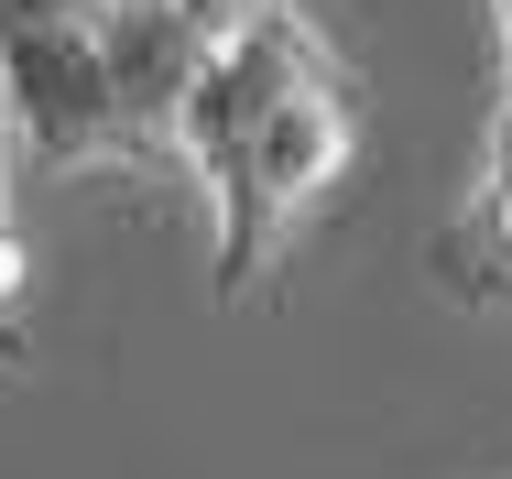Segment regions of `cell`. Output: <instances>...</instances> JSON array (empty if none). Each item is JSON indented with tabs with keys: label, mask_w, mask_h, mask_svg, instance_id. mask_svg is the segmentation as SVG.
<instances>
[{
	"label": "cell",
	"mask_w": 512,
	"mask_h": 479,
	"mask_svg": "<svg viewBox=\"0 0 512 479\" xmlns=\"http://www.w3.org/2000/svg\"><path fill=\"white\" fill-rule=\"evenodd\" d=\"M175 153H186V186L207 196V284H218V305H251L273 284V262L306 240L327 186L349 175L360 88L306 11L273 0L251 33H229L186 77Z\"/></svg>",
	"instance_id": "cell-1"
},
{
	"label": "cell",
	"mask_w": 512,
	"mask_h": 479,
	"mask_svg": "<svg viewBox=\"0 0 512 479\" xmlns=\"http://www.w3.org/2000/svg\"><path fill=\"white\" fill-rule=\"evenodd\" d=\"M197 33L164 0H120L88 22H44V33H0V120L11 153L33 175H77V164H120V175H186L175 153V109L197 77Z\"/></svg>",
	"instance_id": "cell-2"
},
{
	"label": "cell",
	"mask_w": 512,
	"mask_h": 479,
	"mask_svg": "<svg viewBox=\"0 0 512 479\" xmlns=\"http://www.w3.org/2000/svg\"><path fill=\"white\" fill-rule=\"evenodd\" d=\"M11 175H22V153H11V120H0V360H11V305H22V284H33L22 229H11Z\"/></svg>",
	"instance_id": "cell-3"
}]
</instances>
